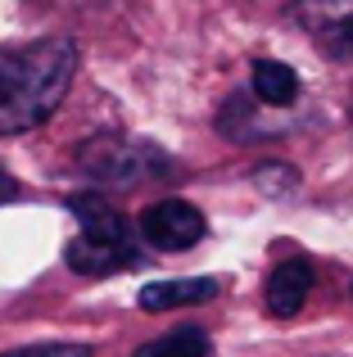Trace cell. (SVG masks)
<instances>
[{
    "label": "cell",
    "instance_id": "6",
    "mask_svg": "<svg viewBox=\"0 0 353 357\" xmlns=\"http://www.w3.org/2000/svg\"><path fill=\"white\" fill-rule=\"evenodd\" d=\"M308 294H313V262L308 258H285L267 276V312L272 317H299Z\"/></svg>",
    "mask_w": 353,
    "mask_h": 357
},
{
    "label": "cell",
    "instance_id": "10",
    "mask_svg": "<svg viewBox=\"0 0 353 357\" xmlns=\"http://www.w3.org/2000/svg\"><path fill=\"white\" fill-rule=\"evenodd\" d=\"M0 357H91L87 344H32V349H14Z\"/></svg>",
    "mask_w": 353,
    "mask_h": 357
},
{
    "label": "cell",
    "instance_id": "11",
    "mask_svg": "<svg viewBox=\"0 0 353 357\" xmlns=\"http://www.w3.org/2000/svg\"><path fill=\"white\" fill-rule=\"evenodd\" d=\"M14 195H18V181H14V176L5 172V167H0V204H9Z\"/></svg>",
    "mask_w": 353,
    "mask_h": 357
},
{
    "label": "cell",
    "instance_id": "1",
    "mask_svg": "<svg viewBox=\"0 0 353 357\" xmlns=\"http://www.w3.org/2000/svg\"><path fill=\"white\" fill-rule=\"evenodd\" d=\"M73 73H77V45L68 36L0 54V136L41 127L59 109Z\"/></svg>",
    "mask_w": 353,
    "mask_h": 357
},
{
    "label": "cell",
    "instance_id": "2",
    "mask_svg": "<svg viewBox=\"0 0 353 357\" xmlns=\"http://www.w3.org/2000/svg\"><path fill=\"white\" fill-rule=\"evenodd\" d=\"M73 213H77L82 231L73 236V244L63 249V262L82 276H109L118 267H132L136 262V240L132 227L118 208H109L105 199H73Z\"/></svg>",
    "mask_w": 353,
    "mask_h": 357
},
{
    "label": "cell",
    "instance_id": "3",
    "mask_svg": "<svg viewBox=\"0 0 353 357\" xmlns=\"http://www.w3.org/2000/svg\"><path fill=\"white\" fill-rule=\"evenodd\" d=\"M82 167L100 185H141L150 176H172V158L145 140L127 136H100L82 149Z\"/></svg>",
    "mask_w": 353,
    "mask_h": 357
},
{
    "label": "cell",
    "instance_id": "4",
    "mask_svg": "<svg viewBox=\"0 0 353 357\" xmlns=\"http://www.w3.org/2000/svg\"><path fill=\"white\" fill-rule=\"evenodd\" d=\"M204 231H209L204 213L186 199H163V204H154V208H145V218H141L145 244H154V249H163V253H181V249H190V244H200Z\"/></svg>",
    "mask_w": 353,
    "mask_h": 357
},
{
    "label": "cell",
    "instance_id": "5",
    "mask_svg": "<svg viewBox=\"0 0 353 357\" xmlns=\"http://www.w3.org/2000/svg\"><path fill=\"white\" fill-rule=\"evenodd\" d=\"M299 18L317 41L331 45V50L353 54V0H303Z\"/></svg>",
    "mask_w": 353,
    "mask_h": 357
},
{
    "label": "cell",
    "instance_id": "7",
    "mask_svg": "<svg viewBox=\"0 0 353 357\" xmlns=\"http://www.w3.org/2000/svg\"><path fill=\"white\" fill-rule=\"evenodd\" d=\"M222 280L218 276H176V280H154L136 294V303L145 312H168V307H190V303H209L218 298Z\"/></svg>",
    "mask_w": 353,
    "mask_h": 357
},
{
    "label": "cell",
    "instance_id": "8",
    "mask_svg": "<svg viewBox=\"0 0 353 357\" xmlns=\"http://www.w3.org/2000/svg\"><path fill=\"white\" fill-rule=\"evenodd\" d=\"M254 100L267 109H290L299 100V73L281 59H258L254 63Z\"/></svg>",
    "mask_w": 353,
    "mask_h": 357
},
{
    "label": "cell",
    "instance_id": "9",
    "mask_svg": "<svg viewBox=\"0 0 353 357\" xmlns=\"http://www.w3.org/2000/svg\"><path fill=\"white\" fill-rule=\"evenodd\" d=\"M136 357H213V344H209L204 331L181 326V331H168V335H159V340H150Z\"/></svg>",
    "mask_w": 353,
    "mask_h": 357
}]
</instances>
